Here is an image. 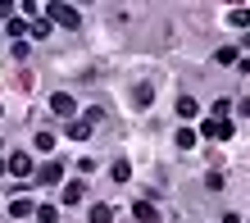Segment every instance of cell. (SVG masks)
<instances>
[{
    "mask_svg": "<svg viewBox=\"0 0 250 223\" xmlns=\"http://www.w3.org/2000/svg\"><path fill=\"white\" fill-rule=\"evenodd\" d=\"M27 214H37V205L27 201V196H14L9 201V219H27Z\"/></svg>",
    "mask_w": 250,
    "mask_h": 223,
    "instance_id": "obj_7",
    "label": "cell"
},
{
    "mask_svg": "<svg viewBox=\"0 0 250 223\" xmlns=\"http://www.w3.org/2000/svg\"><path fill=\"white\" fill-rule=\"evenodd\" d=\"M50 114H60V118H68V123H73V114H78L73 96H68V91H55V96H50Z\"/></svg>",
    "mask_w": 250,
    "mask_h": 223,
    "instance_id": "obj_4",
    "label": "cell"
},
{
    "mask_svg": "<svg viewBox=\"0 0 250 223\" xmlns=\"http://www.w3.org/2000/svg\"><path fill=\"white\" fill-rule=\"evenodd\" d=\"M196 114H200L196 100H191V96H178V118H196Z\"/></svg>",
    "mask_w": 250,
    "mask_h": 223,
    "instance_id": "obj_13",
    "label": "cell"
},
{
    "mask_svg": "<svg viewBox=\"0 0 250 223\" xmlns=\"http://www.w3.org/2000/svg\"><path fill=\"white\" fill-rule=\"evenodd\" d=\"M9 173H14V178H37L32 155H27V151H14V155H9Z\"/></svg>",
    "mask_w": 250,
    "mask_h": 223,
    "instance_id": "obj_2",
    "label": "cell"
},
{
    "mask_svg": "<svg viewBox=\"0 0 250 223\" xmlns=\"http://www.w3.org/2000/svg\"><path fill=\"white\" fill-rule=\"evenodd\" d=\"M232 114V105H228V100H214V110H209V118H228Z\"/></svg>",
    "mask_w": 250,
    "mask_h": 223,
    "instance_id": "obj_20",
    "label": "cell"
},
{
    "mask_svg": "<svg viewBox=\"0 0 250 223\" xmlns=\"http://www.w3.org/2000/svg\"><path fill=\"white\" fill-rule=\"evenodd\" d=\"M200 132H205L209 141H228V137H232V123H228V118H205Z\"/></svg>",
    "mask_w": 250,
    "mask_h": 223,
    "instance_id": "obj_3",
    "label": "cell"
},
{
    "mask_svg": "<svg viewBox=\"0 0 250 223\" xmlns=\"http://www.w3.org/2000/svg\"><path fill=\"white\" fill-rule=\"evenodd\" d=\"M173 141H178V151H191V146H196V132H191V128H178V137H173Z\"/></svg>",
    "mask_w": 250,
    "mask_h": 223,
    "instance_id": "obj_15",
    "label": "cell"
},
{
    "mask_svg": "<svg viewBox=\"0 0 250 223\" xmlns=\"http://www.w3.org/2000/svg\"><path fill=\"white\" fill-rule=\"evenodd\" d=\"M109 178H114V182H127V178H132V164H127V159H114V164H109Z\"/></svg>",
    "mask_w": 250,
    "mask_h": 223,
    "instance_id": "obj_12",
    "label": "cell"
},
{
    "mask_svg": "<svg viewBox=\"0 0 250 223\" xmlns=\"http://www.w3.org/2000/svg\"><path fill=\"white\" fill-rule=\"evenodd\" d=\"M37 223H60V205H37Z\"/></svg>",
    "mask_w": 250,
    "mask_h": 223,
    "instance_id": "obj_11",
    "label": "cell"
},
{
    "mask_svg": "<svg viewBox=\"0 0 250 223\" xmlns=\"http://www.w3.org/2000/svg\"><path fill=\"white\" fill-rule=\"evenodd\" d=\"M82 201H86V187L82 182H68L64 187V205H82Z\"/></svg>",
    "mask_w": 250,
    "mask_h": 223,
    "instance_id": "obj_9",
    "label": "cell"
},
{
    "mask_svg": "<svg viewBox=\"0 0 250 223\" xmlns=\"http://www.w3.org/2000/svg\"><path fill=\"white\" fill-rule=\"evenodd\" d=\"M50 27H55V23L41 14V19H32V37H37V41H41V37H50Z\"/></svg>",
    "mask_w": 250,
    "mask_h": 223,
    "instance_id": "obj_16",
    "label": "cell"
},
{
    "mask_svg": "<svg viewBox=\"0 0 250 223\" xmlns=\"http://www.w3.org/2000/svg\"><path fill=\"white\" fill-rule=\"evenodd\" d=\"M91 128H96V123H86V118H73V123H68V137H73V141H86V137H91Z\"/></svg>",
    "mask_w": 250,
    "mask_h": 223,
    "instance_id": "obj_8",
    "label": "cell"
},
{
    "mask_svg": "<svg viewBox=\"0 0 250 223\" xmlns=\"http://www.w3.org/2000/svg\"><path fill=\"white\" fill-rule=\"evenodd\" d=\"M214 59H218V64H241L237 46H218V50H214Z\"/></svg>",
    "mask_w": 250,
    "mask_h": 223,
    "instance_id": "obj_14",
    "label": "cell"
},
{
    "mask_svg": "<svg viewBox=\"0 0 250 223\" xmlns=\"http://www.w3.org/2000/svg\"><path fill=\"white\" fill-rule=\"evenodd\" d=\"M5 173H9V159H0V178H5Z\"/></svg>",
    "mask_w": 250,
    "mask_h": 223,
    "instance_id": "obj_22",
    "label": "cell"
},
{
    "mask_svg": "<svg viewBox=\"0 0 250 223\" xmlns=\"http://www.w3.org/2000/svg\"><path fill=\"white\" fill-rule=\"evenodd\" d=\"M228 23H232V27H250V9H232Z\"/></svg>",
    "mask_w": 250,
    "mask_h": 223,
    "instance_id": "obj_19",
    "label": "cell"
},
{
    "mask_svg": "<svg viewBox=\"0 0 250 223\" xmlns=\"http://www.w3.org/2000/svg\"><path fill=\"white\" fill-rule=\"evenodd\" d=\"M60 178H64V164H55V159H50V164H41V169H37V182H41V187H55Z\"/></svg>",
    "mask_w": 250,
    "mask_h": 223,
    "instance_id": "obj_5",
    "label": "cell"
},
{
    "mask_svg": "<svg viewBox=\"0 0 250 223\" xmlns=\"http://www.w3.org/2000/svg\"><path fill=\"white\" fill-rule=\"evenodd\" d=\"M132 219H137V223H159V210L150 201H137V205H132Z\"/></svg>",
    "mask_w": 250,
    "mask_h": 223,
    "instance_id": "obj_6",
    "label": "cell"
},
{
    "mask_svg": "<svg viewBox=\"0 0 250 223\" xmlns=\"http://www.w3.org/2000/svg\"><path fill=\"white\" fill-rule=\"evenodd\" d=\"M223 223H241V214H237V210H228V214H223Z\"/></svg>",
    "mask_w": 250,
    "mask_h": 223,
    "instance_id": "obj_21",
    "label": "cell"
},
{
    "mask_svg": "<svg viewBox=\"0 0 250 223\" xmlns=\"http://www.w3.org/2000/svg\"><path fill=\"white\" fill-rule=\"evenodd\" d=\"M132 100H137V110H146V105L155 100V87H150V82H141L137 91H132Z\"/></svg>",
    "mask_w": 250,
    "mask_h": 223,
    "instance_id": "obj_10",
    "label": "cell"
},
{
    "mask_svg": "<svg viewBox=\"0 0 250 223\" xmlns=\"http://www.w3.org/2000/svg\"><path fill=\"white\" fill-rule=\"evenodd\" d=\"M91 223H114V210L109 205H91Z\"/></svg>",
    "mask_w": 250,
    "mask_h": 223,
    "instance_id": "obj_17",
    "label": "cell"
},
{
    "mask_svg": "<svg viewBox=\"0 0 250 223\" xmlns=\"http://www.w3.org/2000/svg\"><path fill=\"white\" fill-rule=\"evenodd\" d=\"M46 19H50L55 27H68V32H73V27L82 23V14L73 9V5H64V0H55V5H46Z\"/></svg>",
    "mask_w": 250,
    "mask_h": 223,
    "instance_id": "obj_1",
    "label": "cell"
},
{
    "mask_svg": "<svg viewBox=\"0 0 250 223\" xmlns=\"http://www.w3.org/2000/svg\"><path fill=\"white\" fill-rule=\"evenodd\" d=\"M32 146H37V151H46V155H50V151H55V132H37V141H32Z\"/></svg>",
    "mask_w": 250,
    "mask_h": 223,
    "instance_id": "obj_18",
    "label": "cell"
}]
</instances>
